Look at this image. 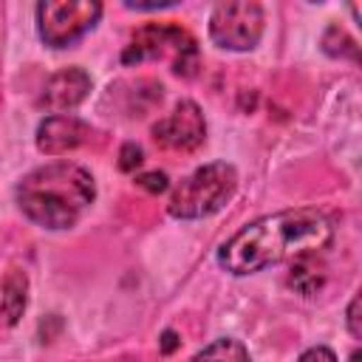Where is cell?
Instances as JSON below:
<instances>
[{
  "instance_id": "ac0fdd59",
  "label": "cell",
  "mask_w": 362,
  "mask_h": 362,
  "mask_svg": "<svg viewBox=\"0 0 362 362\" xmlns=\"http://www.w3.org/2000/svg\"><path fill=\"white\" fill-rule=\"evenodd\" d=\"M127 8H136V11H156V8H167V6H175V0H158V3H124Z\"/></svg>"
},
{
  "instance_id": "ffe728a7",
  "label": "cell",
  "mask_w": 362,
  "mask_h": 362,
  "mask_svg": "<svg viewBox=\"0 0 362 362\" xmlns=\"http://www.w3.org/2000/svg\"><path fill=\"white\" fill-rule=\"evenodd\" d=\"M351 362H359V351H354V354H351Z\"/></svg>"
},
{
  "instance_id": "277c9868",
  "label": "cell",
  "mask_w": 362,
  "mask_h": 362,
  "mask_svg": "<svg viewBox=\"0 0 362 362\" xmlns=\"http://www.w3.org/2000/svg\"><path fill=\"white\" fill-rule=\"evenodd\" d=\"M144 59H170V65L178 76H195L198 45L178 25H167V23L144 25L133 34L130 45L122 54V62L133 65V62H144Z\"/></svg>"
},
{
  "instance_id": "d6986e66",
  "label": "cell",
  "mask_w": 362,
  "mask_h": 362,
  "mask_svg": "<svg viewBox=\"0 0 362 362\" xmlns=\"http://www.w3.org/2000/svg\"><path fill=\"white\" fill-rule=\"evenodd\" d=\"M175 348H178V334L167 328V331L161 334V354H173Z\"/></svg>"
},
{
  "instance_id": "8992f818",
  "label": "cell",
  "mask_w": 362,
  "mask_h": 362,
  "mask_svg": "<svg viewBox=\"0 0 362 362\" xmlns=\"http://www.w3.org/2000/svg\"><path fill=\"white\" fill-rule=\"evenodd\" d=\"M266 28L263 6L255 0L218 3L209 14V37L226 51H252Z\"/></svg>"
},
{
  "instance_id": "e0dca14e",
  "label": "cell",
  "mask_w": 362,
  "mask_h": 362,
  "mask_svg": "<svg viewBox=\"0 0 362 362\" xmlns=\"http://www.w3.org/2000/svg\"><path fill=\"white\" fill-rule=\"evenodd\" d=\"M297 362H337V354L331 348H325V345H314V348L303 351Z\"/></svg>"
},
{
  "instance_id": "6da1fadb",
  "label": "cell",
  "mask_w": 362,
  "mask_h": 362,
  "mask_svg": "<svg viewBox=\"0 0 362 362\" xmlns=\"http://www.w3.org/2000/svg\"><path fill=\"white\" fill-rule=\"evenodd\" d=\"M334 240V226L325 212L314 206L283 209L263 215L235 232L218 249V266L235 277L255 274L260 269L320 255Z\"/></svg>"
},
{
  "instance_id": "7a4b0ae2",
  "label": "cell",
  "mask_w": 362,
  "mask_h": 362,
  "mask_svg": "<svg viewBox=\"0 0 362 362\" xmlns=\"http://www.w3.org/2000/svg\"><path fill=\"white\" fill-rule=\"evenodd\" d=\"M20 212L42 229H68L96 198L93 175L71 161H51L25 173L14 189Z\"/></svg>"
},
{
  "instance_id": "9c48e42d",
  "label": "cell",
  "mask_w": 362,
  "mask_h": 362,
  "mask_svg": "<svg viewBox=\"0 0 362 362\" xmlns=\"http://www.w3.org/2000/svg\"><path fill=\"white\" fill-rule=\"evenodd\" d=\"M90 136V127L74 113H54L45 116L37 127V150L45 156H62L79 147Z\"/></svg>"
},
{
  "instance_id": "2e32d148",
  "label": "cell",
  "mask_w": 362,
  "mask_h": 362,
  "mask_svg": "<svg viewBox=\"0 0 362 362\" xmlns=\"http://www.w3.org/2000/svg\"><path fill=\"white\" fill-rule=\"evenodd\" d=\"M345 322H348V331L354 339L362 337V325H359V294H354V300L348 303V311H345Z\"/></svg>"
},
{
  "instance_id": "5b68a950",
  "label": "cell",
  "mask_w": 362,
  "mask_h": 362,
  "mask_svg": "<svg viewBox=\"0 0 362 362\" xmlns=\"http://www.w3.org/2000/svg\"><path fill=\"white\" fill-rule=\"evenodd\" d=\"M102 17L96 0H42L37 3V31L51 48H68L79 42Z\"/></svg>"
},
{
  "instance_id": "5bb4252c",
  "label": "cell",
  "mask_w": 362,
  "mask_h": 362,
  "mask_svg": "<svg viewBox=\"0 0 362 362\" xmlns=\"http://www.w3.org/2000/svg\"><path fill=\"white\" fill-rule=\"evenodd\" d=\"M141 161H144V153H141V147H139V144H133V141L122 144V150H119V170L133 173Z\"/></svg>"
},
{
  "instance_id": "30bf717a",
  "label": "cell",
  "mask_w": 362,
  "mask_h": 362,
  "mask_svg": "<svg viewBox=\"0 0 362 362\" xmlns=\"http://www.w3.org/2000/svg\"><path fill=\"white\" fill-rule=\"evenodd\" d=\"M25 305H28V277L20 269H8L0 277V328L17 325Z\"/></svg>"
},
{
  "instance_id": "4fadbf2b",
  "label": "cell",
  "mask_w": 362,
  "mask_h": 362,
  "mask_svg": "<svg viewBox=\"0 0 362 362\" xmlns=\"http://www.w3.org/2000/svg\"><path fill=\"white\" fill-rule=\"evenodd\" d=\"M322 51L334 59H354L356 62V57H359L356 54V40L348 31H342L339 25H328V31L322 34Z\"/></svg>"
},
{
  "instance_id": "3957f363",
  "label": "cell",
  "mask_w": 362,
  "mask_h": 362,
  "mask_svg": "<svg viewBox=\"0 0 362 362\" xmlns=\"http://www.w3.org/2000/svg\"><path fill=\"white\" fill-rule=\"evenodd\" d=\"M238 189V173L226 161H212L192 170L175 184L167 201V212L178 221H198L226 206Z\"/></svg>"
},
{
  "instance_id": "ba28073f",
  "label": "cell",
  "mask_w": 362,
  "mask_h": 362,
  "mask_svg": "<svg viewBox=\"0 0 362 362\" xmlns=\"http://www.w3.org/2000/svg\"><path fill=\"white\" fill-rule=\"evenodd\" d=\"M88 93H90L88 71L62 68L45 82V88L40 93V107L48 113H65V110H74L76 105H82L88 99Z\"/></svg>"
},
{
  "instance_id": "7c38bea8",
  "label": "cell",
  "mask_w": 362,
  "mask_h": 362,
  "mask_svg": "<svg viewBox=\"0 0 362 362\" xmlns=\"http://www.w3.org/2000/svg\"><path fill=\"white\" fill-rule=\"evenodd\" d=\"M314 257H317V255H308V257H297V260H291L288 283H291V288H297L300 294H314V291L322 286V280H325L322 266H314Z\"/></svg>"
},
{
  "instance_id": "9a60e30c",
  "label": "cell",
  "mask_w": 362,
  "mask_h": 362,
  "mask_svg": "<svg viewBox=\"0 0 362 362\" xmlns=\"http://www.w3.org/2000/svg\"><path fill=\"white\" fill-rule=\"evenodd\" d=\"M136 184H139L141 189H147V192L158 195V192H164V189L170 187V178H167V173L153 170V173H141V175L136 178Z\"/></svg>"
},
{
  "instance_id": "52a82bcc",
  "label": "cell",
  "mask_w": 362,
  "mask_h": 362,
  "mask_svg": "<svg viewBox=\"0 0 362 362\" xmlns=\"http://www.w3.org/2000/svg\"><path fill=\"white\" fill-rule=\"evenodd\" d=\"M153 139L164 150H178V153H189L201 147V141L206 139V122L201 107L192 99H181L164 119L153 124Z\"/></svg>"
},
{
  "instance_id": "8fae6325",
  "label": "cell",
  "mask_w": 362,
  "mask_h": 362,
  "mask_svg": "<svg viewBox=\"0 0 362 362\" xmlns=\"http://www.w3.org/2000/svg\"><path fill=\"white\" fill-rule=\"evenodd\" d=\"M189 362H252V359H249V351L240 339L221 337V339L209 342L206 348H201Z\"/></svg>"
}]
</instances>
